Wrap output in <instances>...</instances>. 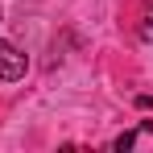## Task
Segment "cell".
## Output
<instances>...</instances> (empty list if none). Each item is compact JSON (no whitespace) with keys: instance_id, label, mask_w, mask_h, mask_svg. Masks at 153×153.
Wrapping results in <instances>:
<instances>
[{"instance_id":"1","label":"cell","mask_w":153,"mask_h":153,"mask_svg":"<svg viewBox=\"0 0 153 153\" xmlns=\"http://www.w3.org/2000/svg\"><path fill=\"white\" fill-rule=\"evenodd\" d=\"M25 71H29V58L13 42L0 37V83H17V79H25Z\"/></svg>"},{"instance_id":"2","label":"cell","mask_w":153,"mask_h":153,"mask_svg":"<svg viewBox=\"0 0 153 153\" xmlns=\"http://www.w3.org/2000/svg\"><path fill=\"white\" fill-rule=\"evenodd\" d=\"M141 37L153 42V4H145V17H141Z\"/></svg>"},{"instance_id":"3","label":"cell","mask_w":153,"mask_h":153,"mask_svg":"<svg viewBox=\"0 0 153 153\" xmlns=\"http://www.w3.org/2000/svg\"><path fill=\"white\" fill-rule=\"evenodd\" d=\"M132 141H137V132H124V137H116V141H112V149L124 153V149H132Z\"/></svg>"}]
</instances>
